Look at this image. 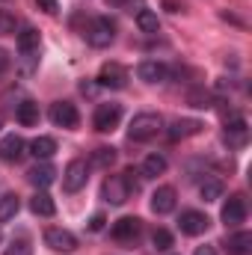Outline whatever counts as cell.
Returning <instances> with one entry per match:
<instances>
[{
	"instance_id": "6da1fadb",
	"label": "cell",
	"mask_w": 252,
	"mask_h": 255,
	"mask_svg": "<svg viewBox=\"0 0 252 255\" xmlns=\"http://www.w3.org/2000/svg\"><path fill=\"white\" fill-rule=\"evenodd\" d=\"M160 130H163V119H160L157 113H136V116L130 119V125H127V136H130L133 142H148V139H154Z\"/></svg>"
},
{
	"instance_id": "7a4b0ae2",
	"label": "cell",
	"mask_w": 252,
	"mask_h": 255,
	"mask_svg": "<svg viewBox=\"0 0 252 255\" xmlns=\"http://www.w3.org/2000/svg\"><path fill=\"white\" fill-rule=\"evenodd\" d=\"M116 39V24L110 18H92L86 27V42L92 48H110Z\"/></svg>"
},
{
	"instance_id": "3957f363",
	"label": "cell",
	"mask_w": 252,
	"mask_h": 255,
	"mask_svg": "<svg viewBox=\"0 0 252 255\" xmlns=\"http://www.w3.org/2000/svg\"><path fill=\"white\" fill-rule=\"evenodd\" d=\"M86 181H89V166H86V160H71L68 166H65L63 172V187L65 193H77L86 187Z\"/></svg>"
},
{
	"instance_id": "277c9868",
	"label": "cell",
	"mask_w": 252,
	"mask_h": 255,
	"mask_svg": "<svg viewBox=\"0 0 252 255\" xmlns=\"http://www.w3.org/2000/svg\"><path fill=\"white\" fill-rule=\"evenodd\" d=\"M119 122H122V107H119V104H98V107H95V116H92L95 130L107 133V130H113Z\"/></svg>"
},
{
	"instance_id": "5b68a950",
	"label": "cell",
	"mask_w": 252,
	"mask_h": 255,
	"mask_svg": "<svg viewBox=\"0 0 252 255\" xmlns=\"http://www.w3.org/2000/svg\"><path fill=\"white\" fill-rule=\"evenodd\" d=\"M48 116H51V122L57 128H77V122H80V113H77V107H74L71 101H57V104H51Z\"/></svg>"
},
{
	"instance_id": "8992f818",
	"label": "cell",
	"mask_w": 252,
	"mask_h": 255,
	"mask_svg": "<svg viewBox=\"0 0 252 255\" xmlns=\"http://www.w3.org/2000/svg\"><path fill=\"white\" fill-rule=\"evenodd\" d=\"M45 244L54 253H74L77 250V238L68 229H48L45 232Z\"/></svg>"
},
{
	"instance_id": "52a82bcc",
	"label": "cell",
	"mask_w": 252,
	"mask_h": 255,
	"mask_svg": "<svg viewBox=\"0 0 252 255\" xmlns=\"http://www.w3.org/2000/svg\"><path fill=\"white\" fill-rule=\"evenodd\" d=\"M101 196H104L110 205H125L127 199H130V190H127V184H125L122 175H110V178L101 184Z\"/></svg>"
},
{
	"instance_id": "ba28073f",
	"label": "cell",
	"mask_w": 252,
	"mask_h": 255,
	"mask_svg": "<svg viewBox=\"0 0 252 255\" xmlns=\"http://www.w3.org/2000/svg\"><path fill=\"white\" fill-rule=\"evenodd\" d=\"M220 217H223V223L226 226H241L244 220H247V202H244V196H229L226 199V205H223V211H220Z\"/></svg>"
},
{
	"instance_id": "9c48e42d",
	"label": "cell",
	"mask_w": 252,
	"mask_h": 255,
	"mask_svg": "<svg viewBox=\"0 0 252 255\" xmlns=\"http://www.w3.org/2000/svg\"><path fill=\"white\" fill-rule=\"evenodd\" d=\"M178 226H181V232H184V235L199 238V235H205V232H208L211 220H208L202 211H184V214H181V220H178Z\"/></svg>"
},
{
	"instance_id": "30bf717a",
	"label": "cell",
	"mask_w": 252,
	"mask_h": 255,
	"mask_svg": "<svg viewBox=\"0 0 252 255\" xmlns=\"http://www.w3.org/2000/svg\"><path fill=\"white\" fill-rule=\"evenodd\" d=\"M98 83H101V86H110V89H125L127 86V71L119 63H104L101 74H98Z\"/></svg>"
},
{
	"instance_id": "8fae6325",
	"label": "cell",
	"mask_w": 252,
	"mask_h": 255,
	"mask_svg": "<svg viewBox=\"0 0 252 255\" xmlns=\"http://www.w3.org/2000/svg\"><path fill=\"white\" fill-rule=\"evenodd\" d=\"M24 139L18 136V133H6L3 136V142H0V157L6 160V163H18L21 157H24Z\"/></svg>"
},
{
	"instance_id": "7c38bea8",
	"label": "cell",
	"mask_w": 252,
	"mask_h": 255,
	"mask_svg": "<svg viewBox=\"0 0 252 255\" xmlns=\"http://www.w3.org/2000/svg\"><path fill=\"white\" fill-rule=\"evenodd\" d=\"M151 211L154 214H169V211H175V187H169V184H163V187H157V190L151 193Z\"/></svg>"
},
{
	"instance_id": "4fadbf2b",
	"label": "cell",
	"mask_w": 252,
	"mask_h": 255,
	"mask_svg": "<svg viewBox=\"0 0 252 255\" xmlns=\"http://www.w3.org/2000/svg\"><path fill=\"white\" fill-rule=\"evenodd\" d=\"M136 74H139V80H145V83H163L166 74H169V68L163 63H157V60H142L139 68H136Z\"/></svg>"
},
{
	"instance_id": "5bb4252c",
	"label": "cell",
	"mask_w": 252,
	"mask_h": 255,
	"mask_svg": "<svg viewBox=\"0 0 252 255\" xmlns=\"http://www.w3.org/2000/svg\"><path fill=\"white\" fill-rule=\"evenodd\" d=\"M139 232H142V220H136V217H122L113 223L116 241H133V238H139Z\"/></svg>"
},
{
	"instance_id": "9a60e30c",
	"label": "cell",
	"mask_w": 252,
	"mask_h": 255,
	"mask_svg": "<svg viewBox=\"0 0 252 255\" xmlns=\"http://www.w3.org/2000/svg\"><path fill=\"white\" fill-rule=\"evenodd\" d=\"M27 178H30V184H33V187L45 190V187H51V184L57 181V169H54L51 163H36V166L27 172Z\"/></svg>"
},
{
	"instance_id": "2e32d148",
	"label": "cell",
	"mask_w": 252,
	"mask_h": 255,
	"mask_svg": "<svg viewBox=\"0 0 252 255\" xmlns=\"http://www.w3.org/2000/svg\"><path fill=\"white\" fill-rule=\"evenodd\" d=\"M199 130H202V122H196V119H178V122H172V128H169V139L178 142V139L196 136Z\"/></svg>"
},
{
	"instance_id": "e0dca14e",
	"label": "cell",
	"mask_w": 252,
	"mask_h": 255,
	"mask_svg": "<svg viewBox=\"0 0 252 255\" xmlns=\"http://www.w3.org/2000/svg\"><path fill=\"white\" fill-rule=\"evenodd\" d=\"M39 45H42V39H39V30L27 27V30H21V33H18V51H21L24 57H33V54H39Z\"/></svg>"
},
{
	"instance_id": "ac0fdd59",
	"label": "cell",
	"mask_w": 252,
	"mask_h": 255,
	"mask_svg": "<svg viewBox=\"0 0 252 255\" xmlns=\"http://www.w3.org/2000/svg\"><path fill=\"white\" fill-rule=\"evenodd\" d=\"M30 151H33L36 160H48V157L57 154V139H54V136H36V139L30 142Z\"/></svg>"
},
{
	"instance_id": "d6986e66",
	"label": "cell",
	"mask_w": 252,
	"mask_h": 255,
	"mask_svg": "<svg viewBox=\"0 0 252 255\" xmlns=\"http://www.w3.org/2000/svg\"><path fill=\"white\" fill-rule=\"evenodd\" d=\"M30 211H33L36 217H54V214H57V205H54V199H51L48 193L39 190L30 199Z\"/></svg>"
},
{
	"instance_id": "ffe728a7",
	"label": "cell",
	"mask_w": 252,
	"mask_h": 255,
	"mask_svg": "<svg viewBox=\"0 0 252 255\" xmlns=\"http://www.w3.org/2000/svg\"><path fill=\"white\" fill-rule=\"evenodd\" d=\"M15 119H18L24 128L39 125V104H36V101H21L18 110H15Z\"/></svg>"
},
{
	"instance_id": "44dd1931",
	"label": "cell",
	"mask_w": 252,
	"mask_h": 255,
	"mask_svg": "<svg viewBox=\"0 0 252 255\" xmlns=\"http://www.w3.org/2000/svg\"><path fill=\"white\" fill-rule=\"evenodd\" d=\"M252 253V235L250 232H238L229 238V255H250Z\"/></svg>"
},
{
	"instance_id": "7402d4cb",
	"label": "cell",
	"mask_w": 252,
	"mask_h": 255,
	"mask_svg": "<svg viewBox=\"0 0 252 255\" xmlns=\"http://www.w3.org/2000/svg\"><path fill=\"white\" fill-rule=\"evenodd\" d=\"M166 172V157L163 154H148L145 160H142V175L145 178H157V175H163Z\"/></svg>"
},
{
	"instance_id": "603a6c76",
	"label": "cell",
	"mask_w": 252,
	"mask_h": 255,
	"mask_svg": "<svg viewBox=\"0 0 252 255\" xmlns=\"http://www.w3.org/2000/svg\"><path fill=\"white\" fill-rule=\"evenodd\" d=\"M113 163H116V148H113V145H101V148L92 151V166H98V169H110Z\"/></svg>"
},
{
	"instance_id": "cb8c5ba5",
	"label": "cell",
	"mask_w": 252,
	"mask_h": 255,
	"mask_svg": "<svg viewBox=\"0 0 252 255\" xmlns=\"http://www.w3.org/2000/svg\"><path fill=\"white\" fill-rule=\"evenodd\" d=\"M247 133H250V130H247V122H244V119H235L232 125L226 128V142H229V145H244V142H247Z\"/></svg>"
},
{
	"instance_id": "d4e9b609",
	"label": "cell",
	"mask_w": 252,
	"mask_h": 255,
	"mask_svg": "<svg viewBox=\"0 0 252 255\" xmlns=\"http://www.w3.org/2000/svg\"><path fill=\"white\" fill-rule=\"evenodd\" d=\"M18 208H21L18 196H15V193H6V196L0 199V223H9V220H15Z\"/></svg>"
},
{
	"instance_id": "484cf974",
	"label": "cell",
	"mask_w": 252,
	"mask_h": 255,
	"mask_svg": "<svg viewBox=\"0 0 252 255\" xmlns=\"http://www.w3.org/2000/svg\"><path fill=\"white\" fill-rule=\"evenodd\" d=\"M199 193H202V199H205V202H217V199H223L226 187H223V181L211 178V181H205V184L199 187Z\"/></svg>"
},
{
	"instance_id": "4316f807",
	"label": "cell",
	"mask_w": 252,
	"mask_h": 255,
	"mask_svg": "<svg viewBox=\"0 0 252 255\" xmlns=\"http://www.w3.org/2000/svg\"><path fill=\"white\" fill-rule=\"evenodd\" d=\"M136 24H139L142 33H157V27H160V24H157V15H154L151 9H139V12H136Z\"/></svg>"
},
{
	"instance_id": "83f0119b",
	"label": "cell",
	"mask_w": 252,
	"mask_h": 255,
	"mask_svg": "<svg viewBox=\"0 0 252 255\" xmlns=\"http://www.w3.org/2000/svg\"><path fill=\"white\" fill-rule=\"evenodd\" d=\"M151 244H154V250H160V253H166V250L172 247V235H169L166 229H157V232L151 235Z\"/></svg>"
},
{
	"instance_id": "f1b7e54d",
	"label": "cell",
	"mask_w": 252,
	"mask_h": 255,
	"mask_svg": "<svg viewBox=\"0 0 252 255\" xmlns=\"http://www.w3.org/2000/svg\"><path fill=\"white\" fill-rule=\"evenodd\" d=\"M15 27H18L15 15H12L9 9H0V36H9V33H15Z\"/></svg>"
},
{
	"instance_id": "f546056e",
	"label": "cell",
	"mask_w": 252,
	"mask_h": 255,
	"mask_svg": "<svg viewBox=\"0 0 252 255\" xmlns=\"http://www.w3.org/2000/svg\"><path fill=\"white\" fill-rule=\"evenodd\" d=\"M187 101L193 107H199V110H208V107H211V95H208L205 89H193L187 95Z\"/></svg>"
},
{
	"instance_id": "4dcf8cb0",
	"label": "cell",
	"mask_w": 252,
	"mask_h": 255,
	"mask_svg": "<svg viewBox=\"0 0 252 255\" xmlns=\"http://www.w3.org/2000/svg\"><path fill=\"white\" fill-rule=\"evenodd\" d=\"M3 255H33V247H30L27 241H12Z\"/></svg>"
},
{
	"instance_id": "1f68e13d",
	"label": "cell",
	"mask_w": 252,
	"mask_h": 255,
	"mask_svg": "<svg viewBox=\"0 0 252 255\" xmlns=\"http://www.w3.org/2000/svg\"><path fill=\"white\" fill-rule=\"evenodd\" d=\"M36 3H39V9L48 12V15H57V12H60V3H57V0H36Z\"/></svg>"
},
{
	"instance_id": "d6a6232c",
	"label": "cell",
	"mask_w": 252,
	"mask_h": 255,
	"mask_svg": "<svg viewBox=\"0 0 252 255\" xmlns=\"http://www.w3.org/2000/svg\"><path fill=\"white\" fill-rule=\"evenodd\" d=\"M104 223H107V220H104L101 214H95V217L89 220V229H92V232H101V229H104Z\"/></svg>"
},
{
	"instance_id": "836d02e7",
	"label": "cell",
	"mask_w": 252,
	"mask_h": 255,
	"mask_svg": "<svg viewBox=\"0 0 252 255\" xmlns=\"http://www.w3.org/2000/svg\"><path fill=\"white\" fill-rule=\"evenodd\" d=\"M107 3H110L113 9H125V6H133V3H136V6H142L139 0H107Z\"/></svg>"
},
{
	"instance_id": "e575fe53",
	"label": "cell",
	"mask_w": 252,
	"mask_h": 255,
	"mask_svg": "<svg viewBox=\"0 0 252 255\" xmlns=\"http://www.w3.org/2000/svg\"><path fill=\"white\" fill-rule=\"evenodd\" d=\"M6 68H9V54H6V51L0 48V74H3Z\"/></svg>"
},
{
	"instance_id": "d590c367",
	"label": "cell",
	"mask_w": 252,
	"mask_h": 255,
	"mask_svg": "<svg viewBox=\"0 0 252 255\" xmlns=\"http://www.w3.org/2000/svg\"><path fill=\"white\" fill-rule=\"evenodd\" d=\"M193 255H217V250H214V247H199Z\"/></svg>"
},
{
	"instance_id": "8d00e7d4",
	"label": "cell",
	"mask_w": 252,
	"mask_h": 255,
	"mask_svg": "<svg viewBox=\"0 0 252 255\" xmlns=\"http://www.w3.org/2000/svg\"><path fill=\"white\" fill-rule=\"evenodd\" d=\"M0 244H3V235H0Z\"/></svg>"
},
{
	"instance_id": "74e56055",
	"label": "cell",
	"mask_w": 252,
	"mask_h": 255,
	"mask_svg": "<svg viewBox=\"0 0 252 255\" xmlns=\"http://www.w3.org/2000/svg\"><path fill=\"white\" fill-rule=\"evenodd\" d=\"M0 125H3V116H0Z\"/></svg>"
}]
</instances>
